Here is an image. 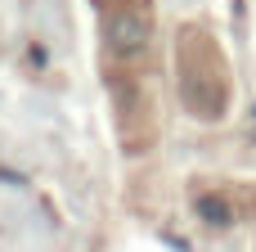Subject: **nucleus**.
Instances as JSON below:
<instances>
[{
  "label": "nucleus",
  "mask_w": 256,
  "mask_h": 252,
  "mask_svg": "<svg viewBox=\"0 0 256 252\" xmlns=\"http://www.w3.org/2000/svg\"><path fill=\"white\" fill-rule=\"evenodd\" d=\"M104 36H108V50L117 59L140 54L148 45V5H117L104 18Z\"/></svg>",
  "instance_id": "f257e3e1"
}]
</instances>
